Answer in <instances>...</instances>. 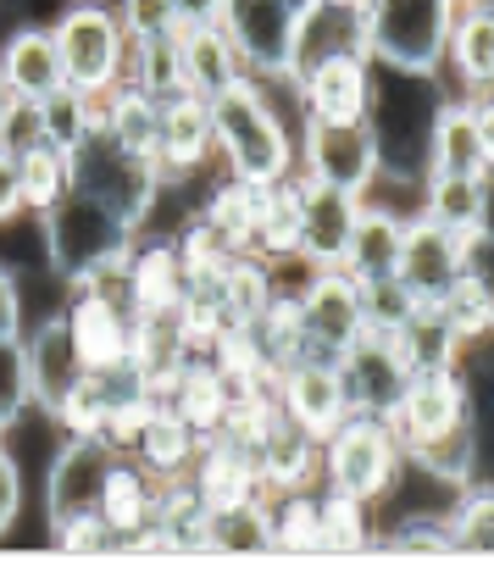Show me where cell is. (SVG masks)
Wrapping results in <instances>:
<instances>
[{"label":"cell","instance_id":"obj_1","mask_svg":"<svg viewBox=\"0 0 494 561\" xmlns=\"http://www.w3.org/2000/svg\"><path fill=\"white\" fill-rule=\"evenodd\" d=\"M211 139L233 179L244 184H278L295 173V139L267 101V78H233L222 95H211Z\"/></svg>","mask_w":494,"mask_h":561},{"label":"cell","instance_id":"obj_2","mask_svg":"<svg viewBox=\"0 0 494 561\" xmlns=\"http://www.w3.org/2000/svg\"><path fill=\"white\" fill-rule=\"evenodd\" d=\"M39 233H45V251H50V273L67 289L117 273L128 262V251H134V239H139L134 222H123L112 206L90 201L72 184L39 211Z\"/></svg>","mask_w":494,"mask_h":561},{"label":"cell","instance_id":"obj_3","mask_svg":"<svg viewBox=\"0 0 494 561\" xmlns=\"http://www.w3.org/2000/svg\"><path fill=\"white\" fill-rule=\"evenodd\" d=\"M439 90L434 72H400V67H378L372 61V101H367V123L378 134V156H383V179L405 173L417 179L428 173V128L439 112Z\"/></svg>","mask_w":494,"mask_h":561},{"label":"cell","instance_id":"obj_4","mask_svg":"<svg viewBox=\"0 0 494 561\" xmlns=\"http://www.w3.org/2000/svg\"><path fill=\"white\" fill-rule=\"evenodd\" d=\"M56 61H61V84L78 95H112L128 78V28L117 18L112 0H67L50 18Z\"/></svg>","mask_w":494,"mask_h":561},{"label":"cell","instance_id":"obj_5","mask_svg":"<svg viewBox=\"0 0 494 561\" xmlns=\"http://www.w3.org/2000/svg\"><path fill=\"white\" fill-rule=\"evenodd\" d=\"M67 184L84 190V195L101 201V206H112V211H117L123 222H134V228L150 222L161 190H168V184H161V168L150 162V156L134 150V145H123V139L106 134L101 123L67 150Z\"/></svg>","mask_w":494,"mask_h":561},{"label":"cell","instance_id":"obj_6","mask_svg":"<svg viewBox=\"0 0 494 561\" xmlns=\"http://www.w3.org/2000/svg\"><path fill=\"white\" fill-rule=\"evenodd\" d=\"M400 472H405V450H400L383 412H351L334 434L322 439L317 478H322V490H334V495L378 506L383 495H394Z\"/></svg>","mask_w":494,"mask_h":561},{"label":"cell","instance_id":"obj_7","mask_svg":"<svg viewBox=\"0 0 494 561\" xmlns=\"http://www.w3.org/2000/svg\"><path fill=\"white\" fill-rule=\"evenodd\" d=\"M367 56L400 72H439L456 0H367Z\"/></svg>","mask_w":494,"mask_h":561},{"label":"cell","instance_id":"obj_8","mask_svg":"<svg viewBox=\"0 0 494 561\" xmlns=\"http://www.w3.org/2000/svg\"><path fill=\"white\" fill-rule=\"evenodd\" d=\"M367 329L361 284L345 267H311L295 295V362H340Z\"/></svg>","mask_w":494,"mask_h":561},{"label":"cell","instance_id":"obj_9","mask_svg":"<svg viewBox=\"0 0 494 561\" xmlns=\"http://www.w3.org/2000/svg\"><path fill=\"white\" fill-rule=\"evenodd\" d=\"M295 162L306 179L317 184H334V190H351V195H372L378 179H383V156H378V134L372 123H317L306 117L300 128V145H295Z\"/></svg>","mask_w":494,"mask_h":561},{"label":"cell","instance_id":"obj_10","mask_svg":"<svg viewBox=\"0 0 494 561\" xmlns=\"http://www.w3.org/2000/svg\"><path fill=\"white\" fill-rule=\"evenodd\" d=\"M123 445H112L106 434H67V445L50 456V472H45V517H50V534L78 523V517H95L101 512V490L117 467Z\"/></svg>","mask_w":494,"mask_h":561},{"label":"cell","instance_id":"obj_11","mask_svg":"<svg viewBox=\"0 0 494 561\" xmlns=\"http://www.w3.org/2000/svg\"><path fill=\"white\" fill-rule=\"evenodd\" d=\"M90 362L78 351V334L67 323V311L45 317L39 329L23 334V383H28V407H39L45 417H61V407L84 389Z\"/></svg>","mask_w":494,"mask_h":561},{"label":"cell","instance_id":"obj_12","mask_svg":"<svg viewBox=\"0 0 494 561\" xmlns=\"http://www.w3.org/2000/svg\"><path fill=\"white\" fill-rule=\"evenodd\" d=\"M295 7L289 0H222V34L239 50L251 78H289L295 50Z\"/></svg>","mask_w":494,"mask_h":561},{"label":"cell","instance_id":"obj_13","mask_svg":"<svg viewBox=\"0 0 494 561\" xmlns=\"http://www.w3.org/2000/svg\"><path fill=\"white\" fill-rule=\"evenodd\" d=\"M383 417H389L400 450H417L439 428L461 423L467 417V378H461V367H417Z\"/></svg>","mask_w":494,"mask_h":561},{"label":"cell","instance_id":"obj_14","mask_svg":"<svg viewBox=\"0 0 494 561\" xmlns=\"http://www.w3.org/2000/svg\"><path fill=\"white\" fill-rule=\"evenodd\" d=\"M394 284L417 300V306H439L456 284H461V233L439 228L434 217H405L400 233V262H394Z\"/></svg>","mask_w":494,"mask_h":561},{"label":"cell","instance_id":"obj_15","mask_svg":"<svg viewBox=\"0 0 494 561\" xmlns=\"http://www.w3.org/2000/svg\"><path fill=\"white\" fill-rule=\"evenodd\" d=\"M340 378L351 389V412H389L394 400H400V389H405V378H411V362L400 351V334L367 323L356 334V345L340 356Z\"/></svg>","mask_w":494,"mask_h":561},{"label":"cell","instance_id":"obj_16","mask_svg":"<svg viewBox=\"0 0 494 561\" xmlns=\"http://www.w3.org/2000/svg\"><path fill=\"white\" fill-rule=\"evenodd\" d=\"M300 179V239H295V256L306 267H340L351 251V233L361 217V195L334 190V184H317L306 173Z\"/></svg>","mask_w":494,"mask_h":561},{"label":"cell","instance_id":"obj_17","mask_svg":"<svg viewBox=\"0 0 494 561\" xmlns=\"http://www.w3.org/2000/svg\"><path fill=\"white\" fill-rule=\"evenodd\" d=\"M334 56H367V18H361V7H345V0H311L295 18L289 84Z\"/></svg>","mask_w":494,"mask_h":561},{"label":"cell","instance_id":"obj_18","mask_svg":"<svg viewBox=\"0 0 494 561\" xmlns=\"http://www.w3.org/2000/svg\"><path fill=\"white\" fill-rule=\"evenodd\" d=\"M273 389H278V407L317 439H328L351 417V389L340 378V362H289L273 378Z\"/></svg>","mask_w":494,"mask_h":561},{"label":"cell","instance_id":"obj_19","mask_svg":"<svg viewBox=\"0 0 494 561\" xmlns=\"http://www.w3.org/2000/svg\"><path fill=\"white\" fill-rule=\"evenodd\" d=\"M217 150L211 139V101L206 95H168L161 101V139H156V168H161V184H184L206 168V156Z\"/></svg>","mask_w":494,"mask_h":561},{"label":"cell","instance_id":"obj_20","mask_svg":"<svg viewBox=\"0 0 494 561\" xmlns=\"http://www.w3.org/2000/svg\"><path fill=\"white\" fill-rule=\"evenodd\" d=\"M295 101L317 123H361L372 101V56H334L295 78Z\"/></svg>","mask_w":494,"mask_h":561},{"label":"cell","instance_id":"obj_21","mask_svg":"<svg viewBox=\"0 0 494 561\" xmlns=\"http://www.w3.org/2000/svg\"><path fill=\"white\" fill-rule=\"evenodd\" d=\"M445 67L461 95L494 90V0H456V18L445 34Z\"/></svg>","mask_w":494,"mask_h":561},{"label":"cell","instance_id":"obj_22","mask_svg":"<svg viewBox=\"0 0 494 561\" xmlns=\"http://www.w3.org/2000/svg\"><path fill=\"white\" fill-rule=\"evenodd\" d=\"M428 173L445 179H489L483 162V139H478V117H472V95H445L428 128ZM423 173V179H428Z\"/></svg>","mask_w":494,"mask_h":561},{"label":"cell","instance_id":"obj_23","mask_svg":"<svg viewBox=\"0 0 494 561\" xmlns=\"http://www.w3.org/2000/svg\"><path fill=\"white\" fill-rule=\"evenodd\" d=\"M200 445H206V434L173 407L168 394L150 407V417L139 423V434H134V456L156 472V478H189V467H195V456H200Z\"/></svg>","mask_w":494,"mask_h":561},{"label":"cell","instance_id":"obj_24","mask_svg":"<svg viewBox=\"0 0 494 561\" xmlns=\"http://www.w3.org/2000/svg\"><path fill=\"white\" fill-rule=\"evenodd\" d=\"M0 72H7V90L12 95H28V101H45L61 90V61H56V39H50V23H18L0 45Z\"/></svg>","mask_w":494,"mask_h":561},{"label":"cell","instance_id":"obj_25","mask_svg":"<svg viewBox=\"0 0 494 561\" xmlns=\"http://www.w3.org/2000/svg\"><path fill=\"white\" fill-rule=\"evenodd\" d=\"M400 233H405V217H400L394 206H367V201H361L351 251H345L340 267H345L361 289L389 284V278H394V262H400Z\"/></svg>","mask_w":494,"mask_h":561},{"label":"cell","instance_id":"obj_26","mask_svg":"<svg viewBox=\"0 0 494 561\" xmlns=\"http://www.w3.org/2000/svg\"><path fill=\"white\" fill-rule=\"evenodd\" d=\"M179 56H184V90L189 95H222L233 78H244L239 50L228 45L222 23H184L179 28Z\"/></svg>","mask_w":494,"mask_h":561},{"label":"cell","instance_id":"obj_27","mask_svg":"<svg viewBox=\"0 0 494 561\" xmlns=\"http://www.w3.org/2000/svg\"><path fill=\"white\" fill-rule=\"evenodd\" d=\"M156 501H161V478H156L145 461L117 456V467H112V478H106V490H101V517L123 534V545H128L139 528H150Z\"/></svg>","mask_w":494,"mask_h":561},{"label":"cell","instance_id":"obj_28","mask_svg":"<svg viewBox=\"0 0 494 561\" xmlns=\"http://www.w3.org/2000/svg\"><path fill=\"white\" fill-rule=\"evenodd\" d=\"M267 190L273 184H244V179H222L217 190H211V201H206V211L195 217L217 245H228V251H244L251 245V228H256V217H262V206H267Z\"/></svg>","mask_w":494,"mask_h":561},{"label":"cell","instance_id":"obj_29","mask_svg":"<svg viewBox=\"0 0 494 561\" xmlns=\"http://www.w3.org/2000/svg\"><path fill=\"white\" fill-rule=\"evenodd\" d=\"M405 467L428 472L434 484H445V490L472 484V478H478V428H472V407H467V417H461V423L439 428V434H434V439H423L417 450H405Z\"/></svg>","mask_w":494,"mask_h":561},{"label":"cell","instance_id":"obj_30","mask_svg":"<svg viewBox=\"0 0 494 561\" xmlns=\"http://www.w3.org/2000/svg\"><path fill=\"white\" fill-rule=\"evenodd\" d=\"M206 550H222V556H267L273 550L267 495L206 506Z\"/></svg>","mask_w":494,"mask_h":561},{"label":"cell","instance_id":"obj_31","mask_svg":"<svg viewBox=\"0 0 494 561\" xmlns=\"http://www.w3.org/2000/svg\"><path fill=\"white\" fill-rule=\"evenodd\" d=\"M417 211L467 239V233H478V228L489 222V179H445V173H428Z\"/></svg>","mask_w":494,"mask_h":561},{"label":"cell","instance_id":"obj_32","mask_svg":"<svg viewBox=\"0 0 494 561\" xmlns=\"http://www.w3.org/2000/svg\"><path fill=\"white\" fill-rule=\"evenodd\" d=\"M295 239H300V179L289 173V179H278L267 190V206H262V217L251 228V245H244V251L273 267V262L295 256Z\"/></svg>","mask_w":494,"mask_h":561},{"label":"cell","instance_id":"obj_33","mask_svg":"<svg viewBox=\"0 0 494 561\" xmlns=\"http://www.w3.org/2000/svg\"><path fill=\"white\" fill-rule=\"evenodd\" d=\"M101 128L106 134H117L123 145H134V150H145L150 162H156V139H161V101L150 95V90H139V84H123L112 90V95H101Z\"/></svg>","mask_w":494,"mask_h":561},{"label":"cell","instance_id":"obj_34","mask_svg":"<svg viewBox=\"0 0 494 561\" xmlns=\"http://www.w3.org/2000/svg\"><path fill=\"white\" fill-rule=\"evenodd\" d=\"M445 523H450V545L456 550L494 556V484H489V478H472V484L456 490Z\"/></svg>","mask_w":494,"mask_h":561},{"label":"cell","instance_id":"obj_35","mask_svg":"<svg viewBox=\"0 0 494 561\" xmlns=\"http://www.w3.org/2000/svg\"><path fill=\"white\" fill-rule=\"evenodd\" d=\"M128 84L150 90L156 101L184 95V56H179V28L156 34V39H134L128 45Z\"/></svg>","mask_w":494,"mask_h":561},{"label":"cell","instance_id":"obj_36","mask_svg":"<svg viewBox=\"0 0 494 561\" xmlns=\"http://www.w3.org/2000/svg\"><path fill=\"white\" fill-rule=\"evenodd\" d=\"M267 523H273V550H322V517L311 490L267 495Z\"/></svg>","mask_w":494,"mask_h":561},{"label":"cell","instance_id":"obj_37","mask_svg":"<svg viewBox=\"0 0 494 561\" xmlns=\"http://www.w3.org/2000/svg\"><path fill=\"white\" fill-rule=\"evenodd\" d=\"M461 378H467V407H472V428H478V478L494 484V351L472 356V373L461 367Z\"/></svg>","mask_w":494,"mask_h":561},{"label":"cell","instance_id":"obj_38","mask_svg":"<svg viewBox=\"0 0 494 561\" xmlns=\"http://www.w3.org/2000/svg\"><path fill=\"white\" fill-rule=\"evenodd\" d=\"M317 517H322V550H367L378 539L372 523H367V506L351 501V495L322 490L317 495Z\"/></svg>","mask_w":494,"mask_h":561},{"label":"cell","instance_id":"obj_39","mask_svg":"<svg viewBox=\"0 0 494 561\" xmlns=\"http://www.w3.org/2000/svg\"><path fill=\"white\" fill-rule=\"evenodd\" d=\"M39 106H45V139H50L56 150H72L78 139L101 123V101H95V95H78V90H67V84H61L56 95H45Z\"/></svg>","mask_w":494,"mask_h":561},{"label":"cell","instance_id":"obj_40","mask_svg":"<svg viewBox=\"0 0 494 561\" xmlns=\"http://www.w3.org/2000/svg\"><path fill=\"white\" fill-rule=\"evenodd\" d=\"M18 168H23V211H45L61 190H67V150L56 145H39L28 156H18Z\"/></svg>","mask_w":494,"mask_h":561},{"label":"cell","instance_id":"obj_41","mask_svg":"<svg viewBox=\"0 0 494 561\" xmlns=\"http://www.w3.org/2000/svg\"><path fill=\"white\" fill-rule=\"evenodd\" d=\"M39 145H50L45 139V106L28 101V95H12L7 112H0V150H7V156H28Z\"/></svg>","mask_w":494,"mask_h":561},{"label":"cell","instance_id":"obj_42","mask_svg":"<svg viewBox=\"0 0 494 561\" xmlns=\"http://www.w3.org/2000/svg\"><path fill=\"white\" fill-rule=\"evenodd\" d=\"M461 284H467V289L483 300V311L494 317V228H489V222L461 239Z\"/></svg>","mask_w":494,"mask_h":561},{"label":"cell","instance_id":"obj_43","mask_svg":"<svg viewBox=\"0 0 494 561\" xmlns=\"http://www.w3.org/2000/svg\"><path fill=\"white\" fill-rule=\"evenodd\" d=\"M372 545H389V550H423V556H456L445 512H434V517H405L394 534H383V539H372Z\"/></svg>","mask_w":494,"mask_h":561},{"label":"cell","instance_id":"obj_44","mask_svg":"<svg viewBox=\"0 0 494 561\" xmlns=\"http://www.w3.org/2000/svg\"><path fill=\"white\" fill-rule=\"evenodd\" d=\"M112 7H117V18H123L128 39H156V34H173V28H184L173 0H112Z\"/></svg>","mask_w":494,"mask_h":561},{"label":"cell","instance_id":"obj_45","mask_svg":"<svg viewBox=\"0 0 494 561\" xmlns=\"http://www.w3.org/2000/svg\"><path fill=\"white\" fill-rule=\"evenodd\" d=\"M67 556H112V550H123V534L95 512V517H78V523H67V528H56L50 534Z\"/></svg>","mask_w":494,"mask_h":561},{"label":"cell","instance_id":"obj_46","mask_svg":"<svg viewBox=\"0 0 494 561\" xmlns=\"http://www.w3.org/2000/svg\"><path fill=\"white\" fill-rule=\"evenodd\" d=\"M28 407V383H23V340L0 345V417L18 423Z\"/></svg>","mask_w":494,"mask_h":561},{"label":"cell","instance_id":"obj_47","mask_svg":"<svg viewBox=\"0 0 494 561\" xmlns=\"http://www.w3.org/2000/svg\"><path fill=\"white\" fill-rule=\"evenodd\" d=\"M23 495H28V484H23V461H18L7 445H0V539L18 528V517H23Z\"/></svg>","mask_w":494,"mask_h":561},{"label":"cell","instance_id":"obj_48","mask_svg":"<svg viewBox=\"0 0 494 561\" xmlns=\"http://www.w3.org/2000/svg\"><path fill=\"white\" fill-rule=\"evenodd\" d=\"M12 340H23V284L0 262V345H12Z\"/></svg>","mask_w":494,"mask_h":561},{"label":"cell","instance_id":"obj_49","mask_svg":"<svg viewBox=\"0 0 494 561\" xmlns=\"http://www.w3.org/2000/svg\"><path fill=\"white\" fill-rule=\"evenodd\" d=\"M23 211V168H18V156L0 150V222H12Z\"/></svg>","mask_w":494,"mask_h":561},{"label":"cell","instance_id":"obj_50","mask_svg":"<svg viewBox=\"0 0 494 561\" xmlns=\"http://www.w3.org/2000/svg\"><path fill=\"white\" fill-rule=\"evenodd\" d=\"M472 117H478V139H483V162L494 173V90L489 95H472Z\"/></svg>","mask_w":494,"mask_h":561},{"label":"cell","instance_id":"obj_51","mask_svg":"<svg viewBox=\"0 0 494 561\" xmlns=\"http://www.w3.org/2000/svg\"><path fill=\"white\" fill-rule=\"evenodd\" d=\"M179 23H217L222 18V0H173Z\"/></svg>","mask_w":494,"mask_h":561},{"label":"cell","instance_id":"obj_52","mask_svg":"<svg viewBox=\"0 0 494 561\" xmlns=\"http://www.w3.org/2000/svg\"><path fill=\"white\" fill-rule=\"evenodd\" d=\"M7 101H12V90H7V72H0V112H7Z\"/></svg>","mask_w":494,"mask_h":561},{"label":"cell","instance_id":"obj_53","mask_svg":"<svg viewBox=\"0 0 494 561\" xmlns=\"http://www.w3.org/2000/svg\"><path fill=\"white\" fill-rule=\"evenodd\" d=\"M7 428H12V423H7V417H0V445H7Z\"/></svg>","mask_w":494,"mask_h":561},{"label":"cell","instance_id":"obj_54","mask_svg":"<svg viewBox=\"0 0 494 561\" xmlns=\"http://www.w3.org/2000/svg\"><path fill=\"white\" fill-rule=\"evenodd\" d=\"M289 7H295V12H300V7H311V0H289Z\"/></svg>","mask_w":494,"mask_h":561},{"label":"cell","instance_id":"obj_55","mask_svg":"<svg viewBox=\"0 0 494 561\" xmlns=\"http://www.w3.org/2000/svg\"><path fill=\"white\" fill-rule=\"evenodd\" d=\"M345 7H367V0H345Z\"/></svg>","mask_w":494,"mask_h":561}]
</instances>
